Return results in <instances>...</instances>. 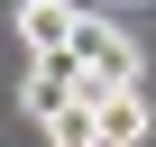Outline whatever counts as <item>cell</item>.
Returning a JSON list of instances; mask_svg holds the SVG:
<instances>
[{"instance_id": "obj_2", "label": "cell", "mask_w": 156, "mask_h": 147, "mask_svg": "<svg viewBox=\"0 0 156 147\" xmlns=\"http://www.w3.org/2000/svg\"><path fill=\"white\" fill-rule=\"evenodd\" d=\"M73 55H83V64H92V83H110V92H138V83H147V46H138L119 19H101V9L83 19Z\"/></svg>"}, {"instance_id": "obj_3", "label": "cell", "mask_w": 156, "mask_h": 147, "mask_svg": "<svg viewBox=\"0 0 156 147\" xmlns=\"http://www.w3.org/2000/svg\"><path fill=\"white\" fill-rule=\"evenodd\" d=\"M92 129H101V147H147V138H156L147 83H138V92H101V101H92Z\"/></svg>"}, {"instance_id": "obj_1", "label": "cell", "mask_w": 156, "mask_h": 147, "mask_svg": "<svg viewBox=\"0 0 156 147\" xmlns=\"http://www.w3.org/2000/svg\"><path fill=\"white\" fill-rule=\"evenodd\" d=\"M83 0H19L9 9V37H19V64H46V55H73V37H83Z\"/></svg>"}, {"instance_id": "obj_4", "label": "cell", "mask_w": 156, "mask_h": 147, "mask_svg": "<svg viewBox=\"0 0 156 147\" xmlns=\"http://www.w3.org/2000/svg\"><path fill=\"white\" fill-rule=\"evenodd\" d=\"M37 138H46V147H101V129H92V101H64L55 120H37Z\"/></svg>"}]
</instances>
